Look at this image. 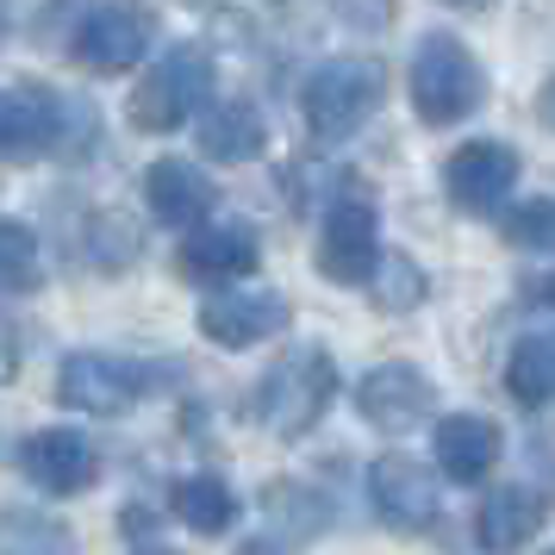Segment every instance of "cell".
I'll list each match as a JSON object with an SVG mask.
<instances>
[{"label": "cell", "mask_w": 555, "mask_h": 555, "mask_svg": "<svg viewBox=\"0 0 555 555\" xmlns=\"http://www.w3.org/2000/svg\"><path fill=\"white\" fill-rule=\"evenodd\" d=\"M430 405H437V387L418 362H380L356 387V412L380 430H412L418 418H430Z\"/></svg>", "instance_id": "12"}, {"label": "cell", "mask_w": 555, "mask_h": 555, "mask_svg": "<svg viewBox=\"0 0 555 555\" xmlns=\"http://www.w3.org/2000/svg\"><path fill=\"white\" fill-rule=\"evenodd\" d=\"M63 131V101L38 81H20V88H0V156H44Z\"/></svg>", "instance_id": "13"}, {"label": "cell", "mask_w": 555, "mask_h": 555, "mask_svg": "<svg viewBox=\"0 0 555 555\" xmlns=\"http://www.w3.org/2000/svg\"><path fill=\"white\" fill-rule=\"evenodd\" d=\"M443 188L462 212H500L505 194L518 188V151L500 138H475L443 163Z\"/></svg>", "instance_id": "10"}, {"label": "cell", "mask_w": 555, "mask_h": 555, "mask_svg": "<svg viewBox=\"0 0 555 555\" xmlns=\"http://www.w3.org/2000/svg\"><path fill=\"white\" fill-rule=\"evenodd\" d=\"M375 306L380 312H412V306L425 300V269L412 262V256H380V269H375Z\"/></svg>", "instance_id": "22"}, {"label": "cell", "mask_w": 555, "mask_h": 555, "mask_svg": "<svg viewBox=\"0 0 555 555\" xmlns=\"http://www.w3.org/2000/svg\"><path fill=\"white\" fill-rule=\"evenodd\" d=\"M387 101V69L375 56H337V63H319L306 76V94H300V113L312 138H356V131L375 119V106Z\"/></svg>", "instance_id": "1"}, {"label": "cell", "mask_w": 555, "mask_h": 555, "mask_svg": "<svg viewBox=\"0 0 555 555\" xmlns=\"http://www.w3.org/2000/svg\"><path fill=\"white\" fill-rule=\"evenodd\" d=\"M151 38H156V13L144 0H94V7L81 13L69 51H76V63L94 69V76H126L131 63H144Z\"/></svg>", "instance_id": "5"}, {"label": "cell", "mask_w": 555, "mask_h": 555, "mask_svg": "<svg viewBox=\"0 0 555 555\" xmlns=\"http://www.w3.org/2000/svg\"><path fill=\"white\" fill-rule=\"evenodd\" d=\"M194 138H201V156H212V163H250V156L269 151V126L244 101H225V106H212V113H201Z\"/></svg>", "instance_id": "18"}, {"label": "cell", "mask_w": 555, "mask_h": 555, "mask_svg": "<svg viewBox=\"0 0 555 555\" xmlns=\"http://www.w3.org/2000/svg\"><path fill=\"white\" fill-rule=\"evenodd\" d=\"M20 468H26L31 487H44L51 500H76L101 480V462H94V443L69 425H51V430H31L26 450H20Z\"/></svg>", "instance_id": "8"}, {"label": "cell", "mask_w": 555, "mask_h": 555, "mask_svg": "<svg viewBox=\"0 0 555 555\" xmlns=\"http://www.w3.org/2000/svg\"><path fill=\"white\" fill-rule=\"evenodd\" d=\"M237 555H281L275 543H250V550H237Z\"/></svg>", "instance_id": "25"}, {"label": "cell", "mask_w": 555, "mask_h": 555, "mask_svg": "<svg viewBox=\"0 0 555 555\" xmlns=\"http://www.w3.org/2000/svg\"><path fill=\"white\" fill-rule=\"evenodd\" d=\"M281 325H287V300L269 294V287H250V281H237V287H225L201 306V331L219 350H256Z\"/></svg>", "instance_id": "11"}, {"label": "cell", "mask_w": 555, "mask_h": 555, "mask_svg": "<svg viewBox=\"0 0 555 555\" xmlns=\"http://www.w3.org/2000/svg\"><path fill=\"white\" fill-rule=\"evenodd\" d=\"M369 500H375L387 530L425 537L437 525V475L418 468L412 455H380L375 468H369Z\"/></svg>", "instance_id": "9"}, {"label": "cell", "mask_w": 555, "mask_h": 555, "mask_svg": "<svg viewBox=\"0 0 555 555\" xmlns=\"http://www.w3.org/2000/svg\"><path fill=\"white\" fill-rule=\"evenodd\" d=\"M505 237L518 244V250H537V256H555V201H525L505 212Z\"/></svg>", "instance_id": "23"}, {"label": "cell", "mask_w": 555, "mask_h": 555, "mask_svg": "<svg viewBox=\"0 0 555 555\" xmlns=\"http://www.w3.org/2000/svg\"><path fill=\"white\" fill-rule=\"evenodd\" d=\"M543 530V500L530 487H493L475 512V543L487 555H518Z\"/></svg>", "instance_id": "17"}, {"label": "cell", "mask_w": 555, "mask_h": 555, "mask_svg": "<svg viewBox=\"0 0 555 555\" xmlns=\"http://www.w3.org/2000/svg\"><path fill=\"white\" fill-rule=\"evenodd\" d=\"M437 462H443V475L455 487H475L493 462H500V425L493 418H480V412H450V418H437Z\"/></svg>", "instance_id": "16"}, {"label": "cell", "mask_w": 555, "mask_h": 555, "mask_svg": "<svg viewBox=\"0 0 555 555\" xmlns=\"http://www.w3.org/2000/svg\"><path fill=\"white\" fill-rule=\"evenodd\" d=\"M44 281V256H38V231L20 219H0V294H31Z\"/></svg>", "instance_id": "21"}, {"label": "cell", "mask_w": 555, "mask_h": 555, "mask_svg": "<svg viewBox=\"0 0 555 555\" xmlns=\"http://www.w3.org/2000/svg\"><path fill=\"white\" fill-rule=\"evenodd\" d=\"M543 555H555V550H543Z\"/></svg>", "instance_id": "29"}, {"label": "cell", "mask_w": 555, "mask_h": 555, "mask_svg": "<svg viewBox=\"0 0 555 555\" xmlns=\"http://www.w3.org/2000/svg\"><path fill=\"white\" fill-rule=\"evenodd\" d=\"M144 387H151V375L138 362H126V356L76 350L63 362V375H56V400L69 405V412H88V418H113V412L138 405Z\"/></svg>", "instance_id": "6"}, {"label": "cell", "mask_w": 555, "mask_h": 555, "mask_svg": "<svg viewBox=\"0 0 555 555\" xmlns=\"http://www.w3.org/2000/svg\"><path fill=\"white\" fill-rule=\"evenodd\" d=\"M450 7H493V0H450Z\"/></svg>", "instance_id": "27"}, {"label": "cell", "mask_w": 555, "mask_h": 555, "mask_svg": "<svg viewBox=\"0 0 555 555\" xmlns=\"http://www.w3.org/2000/svg\"><path fill=\"white\" fill-rule=\"evenodd\" d=\"M138 555H176V550H138Z\"/></svg>", "instance_id": "28"}, {"label": "cell", "mask_w": 555, "mask_h": 555, "mask_svg": "<svg viewBox=\"0 0 555 555\" xmlns=\"http://www.w3.org/2000/svg\"><path fill=\"white\" fill-rule=\"evenodd\" d=\"M487 94V76H480L475 51L450 38V31H430L418 56H412V106H418V119L425 126H455V119H468Z\"/></svg>", "instance_id": "2"}, {"label": "cell", "mask_w": 555, "mask_h": 555, "mask_svg": "<svg viewBox=\"0 0 555 555\" xmlns=\"http://www.w3.org/2000/svg\"><path fill=\"white\" fill-rule=\"evenodd\" d=\"M144 201H151V212L163 225H194V219H206V212L219 206V188H212V176H201L194 163L163 156V163L144 169Z\"/></svg>", "instance_id": "15"}, {"label": "cell", "mask_w": 555, "mask_h": 555, "mask_svg": "<svg viewBox=\"0 0 555 555\" xmlns=\"http://www.w3.org/2000/svg\"><path fill=\"white\" fill-rule=\"evenodd\" d=\"M13 362H20V350H13V331L0 325V380H13Z\"/></svg>", "instance_id": "24"}, {"label": "cell", "mask_w": 555, "mask_h": 555, "mask_svg": "<svg viewBox=\"0 0 555 555\" xmlns=\"http://www.w3.org/2000/svg\"><path fill=\"white\" fill-rule=\"evenodd\" d=\"M319 269L325 281H344V287H369L380 269V225L369 201H337L325 212V231H319Z\"/></svg>", "instance_id": "7"}, {"label": "cell", "mask_w": 555, "mask_h": 555, "mask_svg": "<svg viewBox=\"0 0 555 555\" xmlns=\"http://www.w3.org/2000/svg\"><path fill=\"white\" fill-rule=\"evenodd\" d=\"M206 94H212V56L194 51V44H176L156 69H144L138 94H131V126L138 131H176L206 106Z\"/></svg>", "instance_id": "4"}, {"label": "cell", "mask_w": 555, "mask_h": 555, "mask_svg": "<svg viewBox=\"0 0 555 555\" xmlns=\"http://www.w3.org/2000/svg\"><path fill=\"white\" fill-rule=\"evenodd\" d=\"M331 393H337V369H331V356L319 344H306V350H294L287 362L269 369L262 393H256V412L275 437H306L325 418Z\"/></svg>", "instance_id": "3"}, {"label": "cell", "mask_w": 555, "mask_h": 555, "mask_svg": "<svg viewBox=\"0 0 555 555\" xmlns=\"http://www.w3.org/2000/svg\"><path fill=\"white\" fill-rule=\"evenodd\" d=\"M543 113H550V119H555V88H550V94H543Z\"/></svg>", "instance_id": "26"}, {"label": "cell", "mask_w": 555, "mask_h": 555, "mask_svg": "<svg viewBox=\"0 0 555 555\" xmlns=\"http://www.w3.org/2000/svg\"><path fill=\"white\" fill-rule=\"evenodd\" d=\"M169 505H176V518L188 530H201V537H219V530L237 518V500H231V487L219 475H188L169 487Z\"/></svg>", "instance_id": "20"}, {"label": "cell", "mask_w": 555, "mask_h": 555, "mask_svg": "<svg viewBox=\"0 0 555 555\" xmlns=\"http://www.w3.org/2000/svg\"><path fill=\"white\" fill-rule=\"evenodd\" d=\"M262 262L250 225H194V237L181 244V275L188 281H250Z\"/></svg>", "instance_id": "14"}, {"label": "cell", "mask_w": 555, "mask_h": 555, "mask_svg": "<svg viewBox=\"0 0 555 555\" xmlns=\"http://www.w3.org/2000/svg\"><path fill=\"white\" fill-rule=\"evenodd\" d=\"M505 387H512V400H525V405L555 400V331H530V337L512 344V356H505Z\"/></svg>", "instance_id": "19"}]
</instances>
